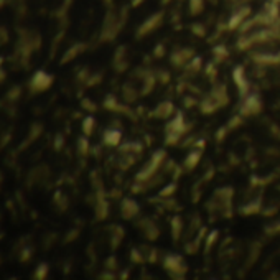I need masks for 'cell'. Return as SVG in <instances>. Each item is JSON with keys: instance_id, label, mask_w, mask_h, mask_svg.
<instances>
[{"instance_id": "cell-38", "label": "cell", "mask_w": 280, "mask_h": 280, "mask_svg": "<svg viewBox=\"0 0 280 280\" xmlns=\"http://www.w3.org/2000/svg\"><path fill=\"white\" fill-rule=\"evenodd\" d=\"M203 10V2L201 0H192V14H198Z\"/></svg>"}, {"instance_id": "cell-35", "label": "cell", "mask_w": 280, "mask_h": 280, "mask_svg": "<svg viewBox=\"0 0 280 280\" xmlns=\"http://www.w3.org/2000/svg\"><path fill=\"white\" fill-rule=\"evenodd\" d=\"M77 148H79V153H82V155H87V152H89V144H87V139H79V144H77Z\"/></svg>"}, {"instance_id": "cell-28", "label": "cell", "mask_w": 280, "mask_h": 280, "mask_svg": "<svg viewBox=\"0 0 280 280\" xmlns=\"http://www.w3.org/2000/svg\"><path fill=\"white\" fill-rule=\"evenodd\" d=\"M94 129H96V121H94V117L87 116L84 121H82V132L86 135H91L94 132Z\"/></svg>"}, {"instance_id": "cell-21", "label": "cell", "mask_w": 280, "mask_h": 280, "mask_svg": "<svg viewBox=\"0 0 280 280\" xmlns=\"http://www.w3.org/2000/svg\"><path fill=\"white\" fill-rule=\"evenodd\" d=\"M121 153H130V155H135V157H139V155L144 152V147L139 142H127V144H121Z\"/></svg>"}, {"instance_id": "cell-13", "label": "cell", "mask_w": 280, "mask_h": 280, "mask_svg": "<svg viewBox=\"0 0 280 280\" xmlns=\"http://www.w3.org/2000/svg\"><path fill=\"white\" fill-rule=\"evenodd\" d=\"M162 20H163V15H162V14L152 15L150 19L145 20V22L139 27V30H137V37H139V38H144V37H147V35L153 33L155 30H157L160 25H162Z\"/></svg>"}, {"instance_id": "cell-40", "label": "cell", "mask_w": 280, "mask_h": 280, "mask_svg": "<svg viewBox=\"0 0 280 280\" xmlns=\"http://www.w3.org/2000/svg\"><path fill=\"white\" fill-rule=\"evenodd\" d=\"M193 30H195V35H198V37H205V33H206L205 27H201V25H195Z\"/></svg>"}, {"instance_id": "cell-25", "label": "cell", "mask_w": 280, "mask_h": 280, "mask_svg": "<svg viewBox=\"0 0 280 280\" xmlns=\"http://www.w3.org/2000/svg\"><path fill=\"white\" fill-rule=\"evenodd\" d=\"M218 239H219V232L218 231H211V232H208L206 234V237H205V251L206 252H210L211 249L216 246V242H218Z\"/></svg>"}, {"instance_id": "cell-6", "label": "cell", "mask_w": 280, "mask_h": 280, "mask_svg": "<svg viewBox=\"0 0 280 280\" xmlns=\"http://www.w3.org/2000/svg\"><path fill=\"white\" fill-rule=\"evenodd\" d=\"M195 56H196V51L195 50H192V48H183V46H180V48H175L173 51H171L170 63H171V66H173V68L183 69Z\"/></svg>"}, {"instance_id": "cell-7", "label": "cell", "mask_w": 280, "mask_h": 280, "mask_svg": "<svg viewBox=\"0 0 280 280\" xmlns=\"http://www.w3.org/2000/svg\"><path fill=\"white\" fill-rule=\"evenodd\" d=\"M232 81H234V86L237 87V92H239L241 98L247 96V94L252 91L251 81H249L244 66H236L234 69H232Z\"/></svg>"}, {"instance_id": "cell-16", "label": "cell", "mask_w": 280, "mask_h": 280, "mask_svg": "<svg viewBox=\"0 0 280 280\" xmlns=\"http://www.w3.org/2000/svg\"><path fill=\"white\" fill-rule=\"evenodd\" d=\"M103 140H104V145L107 147H119L122 144V132L119 129L111 127V129L104 130Z\"/></svg>"}, {"instance_id": "cell-9", "label": "cell", "mask_w": 280, "mask_h": 280, "mask_svg": "<svg viewBox=\"0 0 280 280\" xmlns=\"http://www.w3.org/2000/svg\"><path fill=\"white\" fill-rule=\"evenodd\" d=\"M119 213H121V218L126 219V221H132L137 219V216L140 214V206L135 200L132 198H122L121 205H119Z\"/></svg>"}, {"instance_id": "cell-18", "label": "cell", "mask_w": 280, "mask_h": 280, "mask_svg": "<svg viewBox=\"0 0 280 280\" xmlns=\"http://www.w3.org/2000/svg\"><path fill=\"white\" fill-rule=\"evenodd\" d=\"M262 198L259 196V198L255 200H251L249 203L242 205L239 208V214H242V216H252V214H260L262 213Z\"/></svg>"}, {"instance_id": "cell-5", "label": "cell", "mask_w": 280, "mask_h": 280, "mask_svg": "<svg viewBox=\"0 0 280 280\" xmlns=\"http://www.w3.org/2000/svg\"><path fill=\"white\" fill-rule=\"evenodd\" d=\"M104 109H107L112 114H119V116H129V117H134V111L130 109L129 104H126L124 101H121L119 98H116L114 94H107L104 98Z\"/></svg>"}, {"instance_id": "cell-30", "label": "cell", "mask_w": 280, "mask_h": 280, "mask_svg": "<svg viewBox=\"0 0 280 280\" xmlns=\"http://www.w3.org/2000/svg\"><path fill=\"white\" fill-rule=\"evenodd\" d=\"M82 50H84V45H77V46H73V48H71V50L66 53V55H64L63 61L66 63V61H69V59L76 58L77 55H79V53H82Z\"/></svg>"}, {"instance_id": "cell-20", "label": "cell", "mask_w": 280, "mask_h": 280, "mask_svg": "<svg viewBox=\"0 0 280 280\" xmlns=\"http://www.w3.org/2000/svg\"><path fill=\"white\" fill-rule=\"evenodd\" d=\"M183 69H184V74H188V76H196V74H200V71L203 69V59H201L198 55H196Z\"/></svg>"}, {"instance_id": "cell-33", "label": "cell", "mask_w": 280, "mask_h": 280, "mask_svg": "<svg viewBox=\"0 0 280 280\" xmlns=\"http://www.w3.org/2000/svg\"><path fill=\"white\" fill-rule=\"evenodd\" d=\"M265 232L269 236H277V234H280V223H272V224H269L265 228Z\"/></svg>"}, {"instance_id": "cell-19", "label": "cell", "mask_w": 280, "mask_h": 280, "mask_svg": "<svg viewBox=\"0 0 280 280\" xmlns=\"http://www.w3.org/2000/svg\"><path fill=\"white\" fill-rule=\"evenodd\" d=\"M170 231H171V239L180 241L184 234V221L181 216H173L170 221Z\"/></svg>"}, {"instance_id": "cell-31", "label": "cell", "mask_w": 280, "mask_h": 280, "mask_svg": "<svg viewBox=\"0 0 280 280\" xmlns=\"http://www.w3.org/2000/svg\"><path fill=\"white\" fill-rule=\"evenodd\" d=\"M218 63H214V61H211L210 64H206L205 66V73H206V76L210 77V79H214V77H216V74H218V66H216Z\"/></svg>"}, {"instance_id": "cell-24", "label": "cell", "mask_w": 280, "mask_h": 280, "mask_svg": "<svg viewBox=\"0 0 280 280\" xmlns=\"http://www.w3.org/2000/svg\"><path fill=\"white\" fill-rule=\"evenodd\" d=\"M51 81H53V77L46 76L45 73H38L33 79V86H37L38 89H46V87H50Z\"/></svg>"}, {"instance_id": "cell-32", "label": "cell", "mask_w": 280, "mask_h": 280, "mask_svg": "<svg viewBox=\"0 0 280 280\" xmlns=\"http://www.w3.org/2000/svg\"><path fill=\"white\" fill-rule=\"evenodd\" d=\"M231 132V129L228 126H223V127H219V130L216 132V140L218 142H223L226 137H228V134Z\"/></svg>"}, {"instance_id": "cell-41", "label": "cell", "mask_w": 280, "mask_h": 280, "mask_svg": "<svg viewBox=\"0 0 280 280\" xmlns=\"http://www.w3.org/2000/svg\"><path fill=\"white\" fill-rule=\"evenodd\" d=\"M200 101H196L195 98H184V106H188V107H193V106H198Z\"/></svg>"}, {"instance_id": "cell-23", "label": "cell", "mask_w": 280, "mask_h": 280, "mask_svg": "<svg viewBox=\"0 0 280 280\" xmlns=\"http://www.w3.org/2000/svg\"><path fill=\"white\" fill-rule=\"evenodd\" d=\"M260 251H262V247H260V244H259V242L251 244V249H249V255H247L246 267H251V265L255 264V260H257V259H259V255H260Z\"/></svg>"}, {"instance_id": "cell-34", "label": "cell", "mask_w": 280, "mask_h": 280, "mask_svg": "<svg viewBox=\"0 0 280 280\" xmlns=\"http://www.w3.org/2000/svg\"><path fill=\"white\" fill-rule=\"evenodd\" d=\"M107 272H116L117 270V259L116 257H109L106 262H104Z\"/></svg>"}, {"instance_id": "cell-26", "label": "cell", "mask_w": 280, "mask_h": 280, "mask_svg": "<svg viewBox=\"0 0 280 280\" xmlns=\"http://www.w3.org/2000/svg\"><path fill=\"white\" fill-rule=\"evenodd\" d=\"M176 193V183H168L166 186H163L158 192V200H166V198H173Z\"/></svg>"}, {"instance_id": "cell-2", "label": "cell", "mask_w": 280, "mask_h": 280, "mask_svg": "<svg viewBox=\"0 0 280 280\" xmlns=\"http://www.w3.org/2000/svg\"><path fill=\"white\" fill-rule=\"evenodd\" d=\"M190 132V126L184 121L181 112H176L165 127V145H180L183 137Z\"/></svg>"}, {"instance_id": "cell-10", "label": "cell", "mask_w": 280, "mask_h": 280, "mask_svg": "<svg viewBox=\"0 0 280 280\" xmlns=\"http://www.w3.org/2000/svg\"><path fill=\"white\" fill-rule=\"evenodd\" d=\"M121 98L126 104H134L137 103L142 94H140V86L135 84V81H127L124 82L122 87H121Z\"/></svg>"}, {"instance_id": "cell-42", "label": "cell", "mask_w": 280, "mask_h": 280, "mask_svg": "<svg viewBox=\"0 0 280 280\" xmlns=\"http://www.w3.org/2000/svg\"><path fill=\"white\" fill-rule=\"evenodd\" d=\"M277 192H278V193H280V183H278V184H277Z\"/></svg>"}, {"instance_id": "cell-29", "label": "cell", "mask_w": 280, "mask_h": 280, "mask_svg": "<svg viewBox=\"0 0 280 280\" xmlns=\"http://www.w3.org/2000/svg\"><path fill=\"white\" fill-rule=\"evenodd\" d=\"M155 76H157V82H160V84H163V86H166L171 81V74L166 69H157L155 71Z\"/></svg>"}, {"instance_id": "cell-15", "label": "cell", "mask_w": 280, "mask_h": 280, "mask_svg": "<svg viewBox=\"0 0 280 280\" xmlns=\"http://www.w3.org/2000/svg\"><path fill=\"white\" fill-rule=\"evenodd\" d=\"M124 236H126V231H124V228H121L119 224L109 226V244H111L112 251H116V249L121 246V242L124 241Z\"/></svg>"}, {"instance_id": "cell-37", "label": "cell", "mask_w": 280, "mask_h": 280, "mask_svg": "<svg viewBox=\"0 0 280 280\" xmlns=\"http://www.w3.org/2000/svg\"><path fill=\"white\" fill-rule=\"evenodd\" d=\"M82 107H84L87 112H94V111L98 109L96 104H94L91 99H84V101H82Z\"/></svg>"}, {"instance_id": "cell-14", "label": "cell", "mask_w": 280, "mask_h": 280, "mask_svg": "<svg viewBox=\"0 0 280 280\" xmlns=\"http://www.w3.org/2000/svg\"><path fill=\"white\" fill-rule=\"evenodd\" d=\"M210 96L216 101V103L221 106V109L223 107H226L229 104V92H228V86L226 84H223V82H218V84H214L213 86V89L210 92Z\"/></svg>"}, {"instance_id": "cell-3", "label": "cell", "mask_w": 280, "mask_h": 280, "mask_svg": "<svg viewBox=\"0 0 280 280\" xmlns=\"http://www.w3.org/2000/svg\"><path fill=\"white\" fill-rule=\"evenodd\" d=\"M162 265H163L165 272L168 273L171 278H184L186 277L188 265L184 264V259L181 257V255L166 254L162 260Z\"/></svg>"}, {"instance_id": "cell-27", "label": "cell", "mask_w": 280, "mask_h": 280, "mask_svg": "<svg viewBox=\"0 0 280 280\" xmlns=\"http://www.w3.org/2000/svg\"><path fill=\"white\" fill-rule=\"evenodd\" d=\"M130 260H132L134 264H144V262H147L144 251H142V249H139V247L130 249Z\"/></svg>"}, {"instance_id": "cell-17", "label": "cell", "mask_w": 280, "mask_h": 280, "mask_svg": "<svg viewBox=\"0 0 280 280\" xmlns=\"http://www.w3.org/2000/svg\"><path fill=\"white\" fill-rule=\"evenodd\" d=\"M201 157H203V152L200 150V148H195V150L190 152L186 157H184L183 160V170H186V171H193L196 166L200 165L201 162Z\"/></svg>"}, {"instance_id": "cell-8", "label": "cell", "mask_w": 280, "mask_h": 280, "mask_svg": "<svg viewBox=\"0 0 280 280\" xmlns=\"http://www.w3.org/2000/svg\"><path fill=\"white\" fill-rule=\"evenodd\" d=\"M137 228L140 229L142 236L150 242L157 241L160 237V228L152 218H140L139 221H137Z\"/></svg>"}, {"instance_id": "cell-11", "label": "cell", "mask_w": 280, "mask_h": 280, "mask_svg": "<svg viewBox=\"0 0 280 280\" xmlns=\"http://www.w3.org/2000/svg\"><path fill=\"white\" fill-rule=\"evenodd\" d=\"M112 66H114L116 73H126L130 68L127 46H119L117 51L114 53V58H112Z\"/></svg>"}, {"instance_id": "cell-22", "label": "cell", "mask_w": 280, "mask_h": 280, "mask_svg": "<svg viewBox=\"0 0 280 280\" xmlns=\"http://www.w3.org/2000/svg\"><path fill=\"white\" fill-rule=\"evenodd\" d=\"M211 55H213V61L219 64V63H223V61H226V59L229 58V51H228L226 46L219 45V46H214L213 51H211Z\"/></svg>"}, {"instance_id": "cell-4", "label": "cell", "mask_w": 280, "mask_h": 280, "mask_svg": "<svg viewBox=\"0 0 280 280\" xmlns=\"http://www.w3.org/2000/svg\"><path fill=\"white\" fill-rule=\"evenodd\" d=\"M239 104V114L242 117H257L260 116L262 109H264V104H262V99L257 92H249L247 96L241 98Z\"/></svg>"}, {"instance_id": "cell-36", "label": "cell", "mask_w": 280, "mask_h": 280, "mask_svg": "<svg viewBox=\"0 0 280 280\" xmlns=\"http://www.w3.org/2000/svg\"><path fill=\"white\" fill-rule=\"evenodd\" d=\"M163 56H165V46L163 45H157V46H155V50H153V58L160 59Z\"/></svg>"}, {"instance_id": "cell-1", "label": "cell", "mask_w": 280, "mask_h": 280, "mask_svg": "<svg viewBox=\"0 0 280 280\" xmlns=\"http://www.w3.org/2000/svg\"><path fill=\"white\" fill-rule=\"evenodd\" d=\"M168 160L166 157V152L165 150H157L153 152L150 157H148L147 163L142 166V168L137 171L135 175V180L134 181H139V183H147L148 180H152L155 175H158L160 171L163 170V165L165 162Z\"/></svg>"}, {"instance_id": "cell-12", "label": "cell", "mask_w": 280, "mask_h": 280, "mask_svg": "<svg viewBox=\"0 0 280 280\" xmlns=\"http://www.w3.org/2000/svg\"><path fill=\"white\" fill-rule=\"evenodd\" d=\"M175 114H176V109L171 101H162V103L155 106V109L152 111V117L162 119V121H170Z\"/></svg>"}, {"instance_id": "cell-39", "label": "cell", "mask_w": 280, "mask_h": 280, "mask_svg": "<svg viewBox=\"0 0 280 280\" xmlns=\"http://www.w3.org/2000/svg\"><path fill=\"white\" fill-rule=\"evenodd\" d=\"M270 134L275 137L277 140H280V126H277V124H272V126H270Z\"/></svg>"}]
</instances>
